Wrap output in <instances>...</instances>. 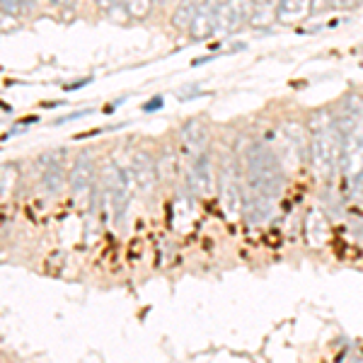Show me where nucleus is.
I'll return each instance as SVG.
<instances>
[{
    "instance_id": "f257e3e1",
    "label": "nucleus",
    "mask_w": 363,
    "mask_h": 363,
    "mask_svg": "<svg viewBox=\"0 0 363 363\" xmlns=\"http://www.w3.org/2000/svg\"><path fill=\"white\" fill-rule=\"evenodd\" d=\"M307 158L317 177L332 179L342 167V131L332 109H315L307 117Z\"/></svg>"
},
{
    "instance_id": "f03ea898",
    "label": "nucleus",
    "mask_w": 363,
    "mask_h": 363,
    "mask_svg": "<svg viewBox=\"0 0 363 363\" xmlns=\"http://www.w3.org/2000/svg\"><path fill=\"white\" fill-rule=\"evenodd\" d=\"M242 179H245V194H255L262 199L276 201L284 191V165L264 141H250L242 153Z\"/></svg>"
},
{
    "instance_id": "7ed1b4c3",
    "label": "nucleus",
    "mask_w": 363,
    "mask_h": 363,
    "mask_svg": "<svg viewBox=\"0 0 363 363\" xmlns=\"http://www.w3.org/2000/svg\"><path fill=\"white\" fill-rule=\"evenodd\" d=\"M337 124L342 131V167L339 172L349 182L363 174V97L359 92H346L339 102Z\"/></svg>"
},
{
    "instance_id": "20e7f679",
    "label": "nucleus",
    "mask_w": 363,
    "mask_h": 363,
    "mask_svg": "<svg viewBox=\"0 0 363 363\" xmlns=\"http://www.w3.org/2000/svg\"><path fill=\"white\" fill-rule=\"evenodd\" d=\"M272 151L276 153V158L281 160V165H298L305 160L307 155V146H310V139H307V126H302L300 121H284L276 131H274V143H269Z\"/></svg>"
},
{
    "instance_id": "39448f33",
    "label": "nucleus",
    "mask_w": 363,
    "mask_h": 363,
    "mask_svg": "<svg viewBox=\"0 0 363 363\" xmlns=\"http://www.w3.org/2000/svg\"><path fill=\"white\" fill-rule=\"evenodd\" d=\"M218 189H221V201L228 216L238 218L242 213V196H245V179L240 172V163L235 155H228L221 160L218 167Z\"/></svg>"
},
{
    "instance_id": "423d86ee",
    "label": "nucleus",
    "mask_w": 363,
    "mask_h": 363,
    "mask_svg": "<svg viewBox=\"0 0 363 363\" xmlns=\"http://www.w3.org/2000/svg\"><path fill=\"white\" fill-rule=\"evenodd\" d=\"M186 184L194 196H208L218 184V172L213 167L211 153H203L196 160L189 163V172H186Z\"/></svg>"
},
{
    "instance_id": "0eeeda50",
    "label": "nucleus",
    "mask_w": 363,
    "mask_h": 363,
    "mask_svg": "<svg viewBox=\"0 0 363 363\" xmlns=\"http://www.w3.org/2000/svg\"><path fill=\"white\" fill-rule=\"evenodd\" d=\"M95 184H97L95 163H92V158L87 155V153H82V155L75 158V163H73V170H70V174H68V186L73 189L75 199L82 203L85 196H95V191H97Z\"/></svg>"
},
{
    "instance_id": "6e6552de",
    "label": "nucleus",
    "mask_w": 363,
    "mask_h": 363,
    "mask_svg": "<svg viewBox=\"0 0 363 363\" xmlns=\"http://www.w3.org/2000/svg\"><path fill=\"white\" fill-rule=\"evenodd\" d=\"M179 146L184 160H196L208 151V126L201 119H186L179 131Z\"/></svg>"
},
{
    "instance_id": "1a4fd4ad",
    "label": "nucleus",
    "mask_w": 363,
    "mask_h": 363,
    "mask_svg": "<svg viewBox=\"0 0 363 363\" xmlns=\"http://www.w3.org/2000/svg\"><path fill=\"white\" fill-rule=\"evenodd\" d=\"M131 174H134V182L141 191H151L153 186L160 182L158 163L148 151H136L134 153V158H131Z\"/></svg>"
},
{
    "instance_id": "9d476101",
    "label": "nucleus",
    "mask_w": 363,
    "mask_h": 363,
    "mask_svg": "<svg viewBox=\"0 0 363 363\" xmlns=\"http://www.w3.org/2000/svg\"><path fill=\"white\" fill-rule=\"evenodd\" d=\"M218 32V15L216 10H208L201 5L199 15L194 18V22H191L189 27V37L191 39H208V37H213Z\"/></svg>"
},
{
    "instance_id": "9b49d317",
    "label": "nucleus",
    "mask_w": 363,
    "mask_h": 363,
    "mask_svg": "<svg viewBox=\"0 0 363 363\" xmlns=\"http://www.w3.org/2000/svg\"><path fill=\"white\" fill-rule=\"evenodd\" d=\"M310 15V0H279L276 5V20L286 25H298Z\"/></svg>"
},
{
    "instance_id": "f8f14e48",
    "label": "nucleus",
    "mask_w": 363,
    "mask_h": 363,
    "mask_svg": "<svg viewBox=\"0 0 363 363\" xmlns=\"http://www.w3.org/2000/svg\"><path fill=\"white\" fill-rule=\"evenodd\" d=\"M65 184H68V174L63 172V165H60V163H53V165H49V167H44L42 186L49 191V194L58 196L60 191L65 189Z\"/></svg>"
},
{
    "instance_id": "ddd939ff",
    "label": "nucleus",
    "mask_w": 363,
    "mask_h": 363,
    "mask_svg": "<svg viewBox=\"0 0 363 363\" xmlns=\"http://www.w3.org/2000/svg\"><path fill=\"white\" fill-rule=\"evenodd\" d=\"M117 3L124 5L131 20H146L153 13V0H117Z\"/></svg>"
},
{
    "instance_id": "4468645a",
    "label": "nucleus",
    "mask_w": 363,
    "mask_h": 363,
    "mask_svg": "<svg viewBox=\"0 0 363 363\" xmlns=\"http://www.w3.org/2000/svg\"><path fill=\"white\" fill-rule=\"evenodd\" d=\"M15 179H18V165H13V163L0 165V199L13 194Z\"/></svg>"
},
{
    "instance_id": "2eb2a0df",
    "label": "nucleus",
    "mask_w": 363,
    "mask_h": 363,
    "mask_svg": "<svg viewBox=\"0 0 363 363\" xmlns=\"http://www.w3.org/2000/svg\"><path fill=\"white\" fill-rule=\"evenodd\" d=\"M25 0H0V13L8 15V18H15V15H22L25 10Z\"/></svg>"
},
{
    "instance_id": "dca6fc26",
    "label": "nucleus",
    "mask_w": 363,
    "mask_h": 363,
    "mask_svg": "<svg viewBox=\"0 0 363 363\" xmlns=\"http://www.w3.org/2000/svg\"><path fill=\"white\" fill-rule=\"evenodd\" d=\"M329 8V0H310V15H317Z\"/></svg>"
},
{
    "instance_id": "f3484780",
    "label": "nucleus",
    "mask_w": 363,
    "mask_h": 363,
    "mask_svg": "<svg viewBox=\"0 0 363 363\" xmlns=\"http://www.w3.org/2000/svg\"><path fill=\"white\" fill-rule=\"evenodd\" d=\"M85 114H90V109H82V112H73V114H68V117H60V119H56V121H53V124H56V126H60V124H65V121L82 119V117H85Z\"/></svg>"
},
{
    "instance_id": "a211bd4d",
    "label": "nucleus",
    "mask_w": 363,
    "mask_h": 363,
    "mask_svg": "<svg viewBox=\"0 0 363 363\" xmlns=\"http://www.w3.org/2000/svg\"><path fill=\"white\" fill-rule=\"evenodd\" d=\"M160 107H163V97H153V100H148L146 104H143L146 112H158Z\"/></svg>"
},
{
    "instance_id": "6ab92c4d",
    "label": "nucleus",
    "mask_w": 363,
    "mask_h": 363,
    "mask_svg": "<svg viewBox=\"0 0 363 363\" xmlns=\"http://www.w3.org/2000/svg\"><path fill=\"white\" fill-rule=\"evenodd\" d=\"M225 3H228V0H203V8H208V10H216V13H218V10H221Z\"/></svg>"
},
{
    "instance_id": "aec40b11",
    "label": "nucleus",
    "mask_w": 363,
    "mask_h": 363,
    "mask_svg": "<svg viewBox=\"0 0 363 363\" xmlns=\"http://www.w3.org/2000/svg\"><path fill=\"white\" fill-rule=\"evenodd\" d=\"M356 0H329V8H354Z\"/></svg>"
},
{
    "instance_id": "412c9836",
    "label": "nucleus",
    "mask_w": 363,
    "mask_h": 363,
    "mask_svg": "<svg viewBox=\"0 0 363 363\" xmlns=\"http://www.w3.org/2000/svg\"><path fill=\"white\" fill-rule=\"evenodd\" d=\"M85 82H90V78H82V80H75V82H68V85H63L65 90H80Z\"/></svg>"
},
{
    "instance_id": "4be33fe9",
    "label": "nucleus",
    "mask_w": 363,
    "mask_h": 363,
    "mask_svg": "<svg viewBox=\"0 0 363 363\" xmlns=\"http://www.w3.org/2000/svg\"><path fill=\"white\" fill-rule=\"evenodd\" d=\"M49 3L58 5V8H70V5H75V0H49Z\"/></svg>"
},
{
    "instance_id": "5701e85b",
    "label": "nucleus",
    "mask_w": 363,
    "mask_h": 363,
    "mask_svg": "<svg viewBox=\"0 0 363 363\" xmlns=\"http://www.w3.org/2000/svg\"><path fill=\"white\" fill-rule=\"evenodd\" d=\"M37 3V0H25V5H27V8H30V5H34Z\"/></svg>"
},
{
    "instance_id": "b1692460",
    "label": "nucleus",
    "mask_w": 363,
    "mask_h": 363,
    "mask_svg": "<svg viewBox=\"0 0 363 363\" xmlns=\"http://www.w3.org/2000/svg\"><path fill=\"white\" fill-rule=\"evenodd\" d=\"M114 3H117V0H114Z\"/></svg>"
}]
</instances>
